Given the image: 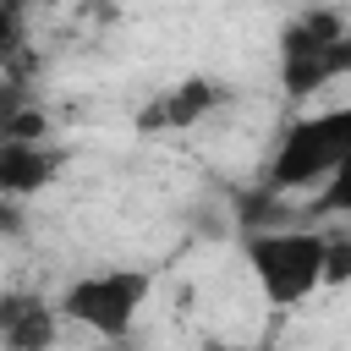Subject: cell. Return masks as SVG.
<instances>
[{
	"label": "cell",
	"instance_id": "10",
	"mask_svg": "<svg viewBox=\"0 0 351 351\" xmlns=\"http://www.w3.org/2000/svg\"><path fill=\"white\" fill-rule=\"evenodd\" d=\"M208 351H252V346H208Z\"/></svg>",
	"mask_w": 351,
	"mask_h": 351
},
{
	"label": "cell",
	"instance_id": "3",
	"mask_svg": "<svg viewBox=\"0 0 351 351\" xmlns=\"http://www.w3.org/2000/svg\"><path fill=\"white\" fill-rule=\"evenodd\" d=\"M148 291H154L148 269H132V263L93 269V274H77L60 291V313H66V324H82L99 340H126L137 329L143 307H148Z\"/></svg>",
	"mask_w": 351,
	"mask_h": 351
},
{
	"label": "cell",
	"instance_id": "4",
	"mask_svg": "<svg viewBox=\"0 0 351 351\" xmlns=\"http://www.w3.org/2000/svg\"><path fill=\"white\" fill-rule=\"evenodd\" d=\"M335 77H351V16L340 11H307L280 33V82L285 93L307 99L329 88Z\"/></svg>",
	"mask_w": 351,
	"mask_h": 351
},
{
	"label": "cell",
	"instance_id": "7",
	"mask_svg": "<svg viewBox=\"0 0 351 351\" xmlns=\"http://www.w3.org/2000/svg\"><path fill=\"white\" fill-rule=\"evenodd\" d=\"M66 313L60 302H38V296H5L0 307V340L5 351H55V335H60Z\"/></svg>",
	"mask_w": 351,
	"mask_h": 351
},
{
	"label": "cell",
	"instance_id": "2",
	"mask_svg": "<svg viewBox=\"0 0 351 351\" xmlns=\"http://www.w3.org/2000/svg\"><path fill=\"white\" fill-rule=\"evenodd\" d=\"M247 269L269 307H296L329 285V236L313 225H263L247 236Z\"/></svg>",
	"mask_w": 351,
	"mask_h": 351
},
{
	"label": "cell",
	"instance_id": "6",
	"mask_svg": "<svg viewBox=\"0 0 351 351\" xmlns=\"http://www.w3.org/2000/svg\"><path fill=\"white\" fill-rule=\"evenodd\" d=\"M214 104H225V88L208 82V77H186V82L165 88V93L137 115V126H143V132H186V126H197Z\"/></svg>",
	"mask_w": 351,
	"mask_h": 351
},
{
	"label": "cell",
	"instance_id": "9",
	"mask_svg": "<svg viewBox=\"0 0 351 351\" xmlns=\"http://www.w3.org/2000/svg\"><path fill=\"white\" fill-rule=\"evenodd\" d=\"M351 280V230L329 236V285H346Z\"/></svg>",
	"mask_w": 351,
	"mask_h": 351
},
{
	"label": "cell",
	"instance_id": "5",
	"mask_svg": "<svg viewBox=\"0 0 351 351\" xmlns=\"http://www.w3.org/2000/svg\"><path fill=\"white\" fill-rule=\"evenodd\" d=\"M60 148H49L44 137H0V186L5 197H33L60 176Z\"/></svg>",
	"mask_w": 351,
	"mask_h": 351
},
{
	"label": "cell",
	"instance_id": "1",
	"mask_svg": "<svg viewBox=\"0 0 351 351\" xmlns=\"http://www.w3.org/2000/svg\"><path fill=\"white\" fill-rule=\"evenodd\" d=\"M346 154H351V104L313 110L280 132L269 170H263V186L280 197H313L346 165Z\"/></svg>",
	"mask_w": 351,
	"mask_h": 351
},
{
	"label": "cell",
	"instance_id": "8",
	"mask_svg": "<svg viewBox=\"0 0 351 351\" xmlns=\"http://www.w3.org/2000/svg\"><path fill=\"white\" fill-rule=\"evenodd\" d=\"M313 203V214H335V219H351V154H346V165L307 197Z\"/></svg>",
	"mask_w": 351,
	"mask_h": 351
}]
</instances>
